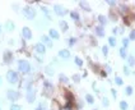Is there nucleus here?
I'll list each match as a JSON object with an SVG mask.
<instances>
[{
  "label": "nucleus",
  "instance_id": "23",
  "mask_svg": "<svg viewBox=\"0 0 135 110\" xmlns=\"http://www.w3.org/2000/svg\"><path fill=\"white\" fill-rule=\"evenodd\" d=\"M41 9H42V12H43V14H46V17H47V19H50V21H51V17H50V14H49V10H47V9H46L45 7H42Z\"/></svg>",
  "mask_w": 135,
  "mask_h": 110
},
{
  "label": "nucleus",
  "instance_id": "31",
  "mask_svg": "<svg viewBox=\"0 0 135 110\" xmlns=\"http://www.w3.org/2000/svg\"><path fill=\"white\" fill-rule=\"evenodd\" d=\"M130 40H135V30H132L130 33Z\"/></svg>",
  "mask_w": 135,
  "mask_h": 110
},
{
  "label": "nucleus",
  "instance_id": "20",
  "mask_svg": "<svg viewBox=\"0 0 135 110\" xmlns=\"http://www.w3.org/2000/svg\"><path fill=\"white\" fill-rule=\"evenodd\" d=\"M79 4H80V7H82V8H84V10H87V12H89V10H91V8H89V5H88L87 3H84V2H80Z\"/></svg>",
  "mask_w": 135,
  "mask_h": 110
},
{
  "label": "nucleus",
  "instance_id": "37",
  "mask_svg": "<svg viewBox=\"0 0 135 110\" xmlns=\"http://www.w3.org/2000/svg\"><path fill=\"white\" fill-rule=\"evenodd\" d=\"M70 41H69V45L71 46V45H74V42H75V39H69Z\"/></svg>",
  "mask_w": 135,
  "mask_h": 110
},
{
  "label": "nucleus",
  "instance_id": "36",
  "mask_svg": "<svg viewBox=\"0 0 135 110\" xmlns=\"http://www.w3.org/2000/svg\"><path fill=\"white\" fill-rule=\"evenodd\" d=\"M102 50H103V54H105V55H107V52H108V47H107V46H103V49H102Z\"/></svg>",
  "mask_w": 135,
  "mask_h": 110
},
{
  "label": "nucleus",
  "instance_id": "40",
  "mask_svg": "<svg viewBox=\"0 0 135 110\" xmlns=\"http://www.w3.org/2000/svg\"><path fill=\"white\" fill-rule=\"evenodd\" d=\"M34 110H41V109H40V107H36V109H34Z\"/></svg>",
  "mask_w": 135,
  "mask_h": 110
},
{
  "label": "nucleus",
  "instance_id": "26",
  "mask_svg": "<svg viewBox=\"0 0 135 110\" xmlns=\"http://www.w3.org/2000/svg\"><path fill=\"white\" fill-rule=\"evenodd\" d=\"M98 19H100V22H101L102 24H106V23H107V21H106V18H105L103 15H100V17H98Z\"/></svg>",
  "mask_w": 135,
  "mask_h": 110
},
{
  "label": "nucleus",
  "instance_id": "39",
  "mask_svg": "<svg viewBox=\"0 0 135 110\" xmlns=\"http://www.w3.org/2000/svg\"><path fill=\"white\" fill-rule=\"evenodd\" d=\"M0 86H2V77H0Z\"/></svg>",
  "mask_w": 135,
  "mask_h": 110
},
{
  "label": "nucleus",
  "instance_id": "35",
  "mask_svg": "<svg viewBox=\"0 0 135 110\" xmlns=\"http://www.w3.org/2000/svg\"><path fill=\"white\" fill-rule=\"evenodd\" d=\"M46 73H47V74H50V76L52 74V70H51V68H50V67H47V68H46Z\"/></svg>",
  "mask_w": 135,
  "mask_h": 110
},
{
  "label": "nucleus",
  "instance_id": "4",
  "mask_svg": "<svg viewBox=\"0 0 135 110\" xmlns=\"http://www.w3.org/2000/svg\"><path fill=\"white\" fill-rule=\"evenodd\" d=\"M19 96H21V95H19V92H18V91H14V90H8L7 91V97L10 100V101H17L18 99H19Z\"/></svg>",
  "mask_w": 135,
  "mask_h": 110
},
{
  "label": "nucleus",
  "instance_id": "25",
  "mask_svg": "<svg viewBox=\"0 0 135 110\" xmlns=\"http://www.w3.org/2000/svg\"><path fill=\"white\" fill-rule=\"evenodd\" d=\"M74 62L76 63V65H79V67H82V65H83V62H82V59H80V58H75V59H74Z\"/></svg>",
  "mask_w": 135,
  "mask_h": 110
},
{
  "label": "nucleus",
  "instance_id": "13",
  "mask_svg": "<svg viewBox=\"0 0 135 110\" xmlns=\"http://www.w3.org/2000/svg\"><path fill=\"white\" fill-rule=\"evenodd\" d=\"M50 37H51V39H55V40H59V39H60V35H59V32H57L56 30L51 28V30H50Z\"/></svg>",
  "mask_w": 135,
  "mask_h": 110
},
{
  "label": "nucleus",
  "instance_id": "30",
  "mask_svg": "<svg viewBox=\"0 0 135 110\" xmlns=\"http://www.w3.org/2000/svg\"><path fill=\"white\" fill-rule=\"evenodd\" d=\"M127 60H129V64H130V65H134V64H135V59H134V57H129Z\"/></svg>",
  "mask_w": 135,
  "mask_h": 110
},
{
  "label": "nucleus",
  "instance_id": "15",
  "mask_svg": "<svg viewBox=\"0 0 135 110\" xmlns=\"http://www.w3.org/2000/svg\"><path fill=\"white\" fill-rule=\"evenodd\" d=\"M14 27H15V26H14V23H13L12 21H8V22L5 23V28H7L8 31H13Z\"/></svg>",
  "mask_w": 135,
  "mask_h": 110
},
{
  "label": "nucleus",
  "instance_id": "38",
  "mask_svg": "<svg viewBox=\"0 0 135 110\" xmlns=\"http://www.w3.org/2000/svg\"><path fill=\"white\" fill-rule=\"evenodd\" d=\"M103 105H105V106H108V100H107V99L103 100Z\"/></svg>",
  "mask_w": 135,
  "mask_h": 110
},
{
  "label": "nucleus",
  "instance_id": "34",
  "mask_svg": "<svg viewBox=\"0 0 135 110\" xmlns=\"http://www.w3.org/2000/svg\"><path fill=\"white\" fill-rule=\"evenodd\" d=\"M124 73H125V74H130V70H129L127 67H124Z\"/></svg>",
  "mask_w": 135,
  "mask_h": 110
},
{
  "label": "nucleus",
  "instance_id": "28",
  "mask_svg": "<svg viewBox=\"0 0 135 110\" xmlns=\"http://www.w3.org/2000/svg\"><path fill=\"white\" fill-rule=\"evenodd\" d=\"M125 92H126V95H131V94H132V88H131L130 86H127L126 90H125Z\"/></svg>",
  "mask_w": 135,
  "mask_h": 110
},
{
  "label": "nucleus",
  "instance_id": "14",
  "mask_svg": "<svg viewBox=\"0 0 135 110\" xmlns=\"http://www.w3.org/2000/svg\"><path fill=\"white\" fill-rule=\"evenodd\" d=\"M96 35H97V36H101V37L105 35V32H103V27H102V26L96 27Z\"/></svg>",
  "mask_w": 135,
  "mask_h": 110
},
{
  "label": "nucleus",
  "instance_id": "9",
  "mask_svg": "<svg viewBox=\"0 0 135 110\" xmlns=\"http://www.w3.org/2000/svg\"><path fill=\"white\" fill-rule=\"evenodd\" d=\"M22 35H23V37H24L26 40H31V39H32V31H31L28 27H23Z\"/></svg>",
  "mask_w": 135,
  "mask_h": 110
},
{
  "label": "nucleus",
  "instance_id": "16",
  "mask_svg": "<svg viewBox=\"0 0 135 110\" xmlns=\"http://www.w3.org/2000/svg\"><path fill=\"white\" fill-rule=\"evenodd\" d=\"M70 17L73 18V19H74L75 22H78V21H79V14H78V13H76L75 10H73V12H70Z\"/></svg>",
  "mask_w": 135,
  "mask_h": 110
},
{
  "label": "nucleus",
  "instance_id": "18",
  "mask_svg": "<svg viewBox=\"0 0 135 110\" xmlns=\"http://www.w3.org/2000/svg\"><path fill=\"white\" fill-rule=\"evenodd\" d=\"M59 79H60V82H63V83H68V82H69V78H68L66 76H64V74H60V76H59Z\"/></svg>",
  "mask_w": 135,
  "mask_h": 110
},
{
  "label": "nucleus",
  "instance_id": "1",
  "mask_svg": "<svg viewBox=\"0 0 135 110\" xmlns=\"http://www.w3.org/2000/svg\"><path fill=\"white\" fill-rule=\"evenodd\" d=\"M18 69L22 73H24V74H27V73H29V70H31V65L27 60H19L18 62Z\"/></svg>",
  "mask_w": 135,
  "mask_h": 110
},
{
  "label": "nucleus",
  "instance_id": "19",
  "mask_svg": "<svg viewBox=\"0 0 135 110\" xmlns=\"http://www.w3.org/2000/svg\"><path fill=\"white\" fill-rule=\"evenodd\" d=\"M85 100L88 101V104H93V102H94L93 96H92V95H89V94H87V95H85Z\"/></svg>",
  "mask_w": 135,
  "mask_h": 110
},
{
  "label": "nucleus",
  "instance_id": "21",
  "mask_svg": "<svg viewBox=\"0 0 135 110\" xmlns=\"http://www.w3.org/2000/svg\"><path fill=\"white\" fill-rule=\"evenodd\" d=\"M10 110H22V106L18 105V104H13V105L10 106Z\"/></svg>",
  "mask_w": 135,
  "mask_h": 110
},
{
  "label": "nucleus",
  "instance_id": "22",
  "mask_svg": "<svg viewBox=\"0 0 135 110\" xmlns=\"http://www.w3.org/2000/svg\"><path fill=\"white\" fill-rule=\"evenodd\" d=\"M120 107H121V110H127V102L126 101H121L120 102Z\"/></svg>",
  "mask_w": 135,
  "mask_h": 110
},
{
  "label": "nucleus",
  "instance_id": "27",
  "mask_svg": "<svg viewBox=\"0 0 135 110\" xmlns=\"http://www.w3.org/2000/svg\"><path fill=\"white\" fill-rule=\"evenodd\" d=\"M73 81H74V82H79V81H80V76H79V74H74V76H73Z\"/></svg>",
  "mask_w": 135,
  "mask_h": 110
},
{
  "label": "nucleus",
  "instance_id": "2",
  "mask_svg": "<svg viewBox=\"0 0 135 110\" xmlns=\"http://www.w3.org/2000/svg\"><path fill=\"white\" fill-rule=\"evenodd\" d=\"M23 14H24V17L27 18V19H33V18L36 17V10H34V8L27 5V7L23 8Z\"/></svg>",
  "mask_w": 135,
  "mask_h": 110
},
{
  "label": "nucleus",
  "instance_id": "10",
  "mask_svg": "<svg viewBox=\"0 0 135 110\" xmlns=\"http://www.w3.org/2000/svg\"><path fill=\"white\" fill-rule=\"evenodd\" d=\"M3 58H4V63L9 64V63H12V60H13V55H12V52H10V51H5Z\"/></svg>",
  "mask_w": 135,
  "mask_h": 110
},
{
  "label": "nucleus",
  "instance_id": "7",
  "mask_svg": "<svg viewBox=\"0 0 135 110\" xmlns=\"http://www.w3.org/2000/svg\"><path fill=\"white\" fill-rule=\"evenodd\" d=\"M54 12L59 17H64L66 14V9H64L61 5H54Z\"/></svg>",
  "mask_w": 135,
  "mask_h": 110
},
{
  "label": "nucleus",
  "instance_id": "29",
  "mask_svg": "<svg viewBox=\"0 0 135 110\" xmlns=\"http://www.w3.org/2000/svg\"><path fill=\"white\" fill-rule=\"evenodd\" d=\"M120 55H121V57L125 59L126 58V52H125V47H122V49H120Z\"/></svg>",
  "mask_w": 135,
  "mask_h": 110
},
{
  "label": "nucleus",
  "instance_id": "6",
  "mask_svg": "<svg viewBox=\"0 0 135 110\" xmlns=\"http://www.w3.org/2000/svg\"><path fill=\"white\" fill-rule=\"evenodd\" d=\"M34 51L37 52V54H45L46 52V46L42 44V42H37L36 45H34Z\"/></svg>",
  "mask_w": 135,
  "mask_h": 110
},
{
  "label": "nucleus",
  "instance_id": "43",
  "mask_svg": "<svg viewBox=\"0 0 135 110\" xmlns=\"http://www.w3.org/2000/svg\"><path fill=\"white\" fill-rule=\"evenodd\" d=\"M134 110H135V109H134Z\"/></svg>",
  "mask_w": 135,
  "mask_h": 110
},
{
  "label": "nucleus",
  "instance_id": "3",
  "mask_svg": "<svg viewBox=\"0 0 135 110\" xmlns=\"http://www.w3.org/2000/svg\"><path fill=\"white\" fill-rule=\"evenodd\" d=\"M7 79H8V82H9V83H12V85L17 83V82L19 81L18 73H17V72H14V70H8V72H7Z\"/></svg>",
  "mask_w": 135,
  "mask_h": 110
},
{
  "label": "nucleus",
  "instance_id": "17",
  "mask_svg": "<svg viewBox=\"0 0 135 110\" xmlns=\"http://www.w3.org/2000/svg\"><path fill=\"white\" fill-rule=\"evenodd\" d=\"M60 27H61V30H63L64 32L69 30V26H68V23H66L65 21H60Z\"/></svg>",
  "mask_w": 135,
  "mask_h": 110
},
{
  "label": "nucleus",
  "instance_id": "24",
  "mask_svg": "<svg viewBox=\"0 0 135 110\" xmlns=\"http://www.w3.org/2000/svg\"><path fill=\"white\" fill-rule=\"evenodd\" d=\"M108 42L111 46H116V40H115V37H110L108 39Z\"/></svg>",
  "mask_w": 135,
  "mask_h": 110
},
{
  "label": "nucleus",
  "instance_id": "8",
  "mask_svg": "<svg viewBox=\"0 0 135 110\" xmlns=\"http://www.w3.org/2000/svg\"><path fill=\"white\" fill-rule=\"evenodd\" d=\"M26 99H27V101L29 102V104H32L33 101H34V99H36V92L33 90H28L27 91V94H26Z\"/></svg>",
  "mask_w": 135,
  "mask_h": 110
},
{
  "label": "nucleus",
  "instance_id": "11",
  "mask_svg": "<svg viewBox=\"0 0 135 110\" xmlns=\"http://www.w3.org/2000/svg\"><path fill=\"white\" fill-rule=\"evenodd\" d=\"M41 40H42V44H43V45H46V46H49V47L52 46V41H51V39L49 37V36H42Z\"/></svg>",
  "mask_w": 135,
  "mask_h": 110
},
{
  "label": "nucleus",
  "instance_id": "42",
  "mask_svg": "<svg viewBox=\"0 0 135 110\" xmlns=\"http://www.w3.org/2000/svg\"><path fill=\"white\" fill-rule=\"evenodd\" d=\"M0 110H2V109H0Z\"/></svg>",
  "mask_w": 135,
  "mask_h": 110
},
{
  "label": "nucleus",
  "instance_id": "12",
  "mask_svg": "<svg viewBox=\"0 0 135 110\" xmlns=\"http://www.w3.org/2000/svg\"><path fill=\"white\" fill-rule=\"evenodd\" d=\"M59 57L63 58V59H69L70 58V52H69V50H60L59 51Z\"/></svg>",
  "mask_w": 135,
  "mask_h": 110
},
{
  "label": "nucleus",
  "instance_id": "32",
  "mask_svg": "<svg viewBox=\"0 0 135 110\" xmlns=\"http://www.w3.org/2000/svg\"><path fill=\"white\" fill-rule=\"evenodd\" d=\"M115 81H116V83H117V85H120V86L122 85V79H121L120 77H116V79H115Z\"/></svg>",
  "mask_w": 135,
  "mask_h": 110
},
{
  "label": "nucleus",
  "instance_id": "33",
  "mask_svg": "<svg viewBox=\"0 0 135 110\" xmlns=\"http://www.w3.org/2000/svg\"><path fill=\"white\" fill-rule=\"evenodd\" d=\"M122 44H124V46L127 47V45H129V39H124V40H122Z\"/></svg>",
  "mask_w": 135,
  "mask_h": 110
},
{
  "label": "nucleus",
  "instance_id": "41",
  "mask_svg": "<svg viewBox=\"0 0 135 110\" xmlns=\"http://www.w3.org/2000/svg\"><path fill=\"white\" fill-rule=\"evenodd\" d=\"M0 32H2V26H0Z\"/></svg>",
  "mask_w": 135,
  "mask_h": 110
},
{
  "label": "nucleus",
  "instance_id": "5",
  "mask_svg": "<svg viewBox=\"0 0 135 110\" xmlns=\"http://www.w3.org/2000/svg\"><path fill=\"white\" fill-rule=\"evenodd\" d=\"M52 91H54L52 83L49 82V81H45V83H43V95H45V96H50Z\"/></svg>",
  "mask_w": 135,
  "mask_h": 110
}]
</instances>
